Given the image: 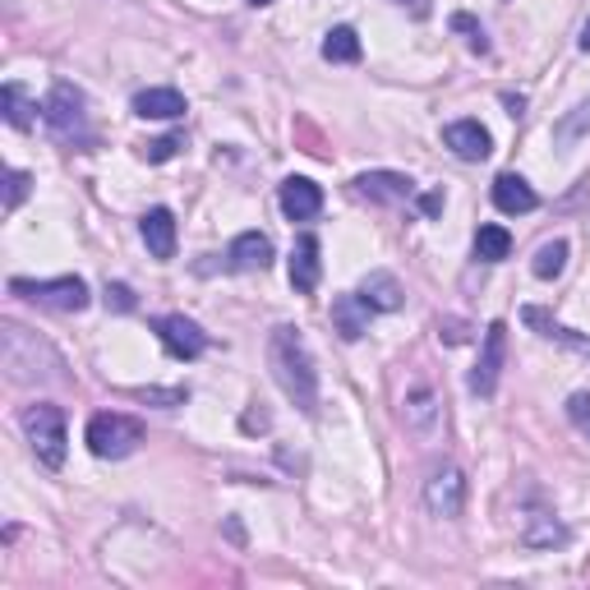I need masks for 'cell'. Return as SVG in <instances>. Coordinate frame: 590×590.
Wrapping results in <instances>:
<instances>
[{
	"mask_svg": "<svg viewBox=\"0 0 590 590\" xmlns=\"http://www.w3.org/2000/svg\"><path fill=\"white\" fill-rule=\"evenodd\" d=\"M28 185H33V181H28L24 171H5V212H14L19 204L28 199Z\"/></svg>",
	"mask_w": 590,
	"mask_h": 590,
	"instance_id": "f1b7e54d",
	"label": "cell"
},
{
	"mask_svg": "<svg viewBox=\"0 0 590 590\" xmlns=\"http://www.w3.org/2000/svg\"><path fill=\"white\" fill-rule=\"evenodd\" d=\"M567 420L577 425V434L590 439V392H573V397H567Z\"/></svg>",
	"mask_w": 590,
	"mask_h": 590,
	"instance_id": "83f0119b",
	"label": "cell"
},
{
	"mask_svg": "<svg viewBox=\"0 0 590 590\" xmlns=\"http://www.w3.org/2000/svg\"><path fill=\"white\" fill-rule=\"evenodd\" d=\"M369 314L373 309L360 300V291L356 295H337V300H332V328H337L346 342H360L369 332Z\"/></svg>",
	"mask_w": 590,
	"mask_h": 590,
	"instance_id": "ac0fdd59",
	"label": "cell"
},
{
	"mask_svg": "<svg viewBox=\"0 0 590 590\" xmlns=\"http://www.w3.org/2000/svg\"><path fill=\"white\" fill-rule=\"evenodd\" d=\"M268 369H272V379H278V388L286 392V402L300 410V416H309V420L319 416V369H314L309 346H305V337L291 323L272 328Z\"/></svg>",
	"mask_w": 590,
	"mask_h": 590,
	"instance_id": "6da1fadb",
	"label": "cell"
},
{
	"mask_svg": "<svg viewBox=\"0 0 590 590\" xmlns=\"http://www.w3.org/2000/svg\"><path fill=\"white\" fill-rule=\"evenodd\" d=\"M443 144L462 157V162H484L489 148H494V139H489V130L480 121H452L443 130Z\"/></svg>",
	"mask_w": 590,
	"mask_h": 590,
	"instance_id": "7c38bea8",
	"label": "cell"
},
{
	"mask_svg": "<svg viewBox=\"0 0 590 590\" xmlns=\"http://www.w3.org/2000/svg\"><path fill=\"white\" fill-rule=\"evenodd\" d=\"M586 130H590V102H581V107L558 125V144H577Z\"/></svg>",
	"mask_w": 590,
	"mask_h": 590,
	"instance_id": "4316f807",
	"label": "cell"
},
{
	"mask_svg": "<svg viewBox=\"0 0 590 590\" xmlns=\"http://www.w3.org/2000/svg\"><path fill=\"white\" fill-rule=\"evenodd\" d=\"M507 254H513V235H507L503 226H480V231H476V259L503 263Z\"/></svg>",
	"mask_w": 590,
	"mask_h": 590,
	"instance_id": "603a6c76",
	"label": "cell"
},
{
	"mask_svg": "<svg viewBox=\"0 0 590 590\" xmlns=\"http://www.w3.org/2000/svg\"><path fill=\"white\" fill-rule=\"evenodd\" d=\"M503 356H507V328H503V323H489V332H484V351H480V365L470 369V392H476V397H494V392H499Z\"/></svg>",
	"mask_w": 590,
	"mask_h": 590,
	"instance_id": "ba28073f",
	"label": "cell"
},
{
	"mask_svg": "<svg viewBox=\"0 0 590 590\" xmlns=\"http://www.w3.org/2000/svg\"><path fill=\"white\" fill-rule=\"evenodd\" d=\"M0 107H5V121H10L14 130H28V125H33V111H37V107H28V97H24V88H19V84L0 88Z\"/></svg>",
	"mask_w": 590,
	"mask_h": 590,
	"instance_id": "cb8c5ba5",
	"label": "cell"
},
{
	"mask_svg": "<svg viewBox=\"0 0 590 590\" xmlns=\"http://www.w3.org/2000/svg\"><path fill=\"white\" fill-rule=\"evenodd\" d=\"M10 291L28 305H42V309H61V314H78L88 309V286L84 278H51V282H28V278H14Z\"/></svg>",
	"mask_w": 590,
	"mask_h": 590,
	"instance_id": "5b68a950",
	"label": "cell"
},
{
	"mask_svg": "<svg viewBox=\"0 0 590 590\" xmlns=\"http://www.w3.org/2000/svg\"><path fill=\"white\" fill-rule=\"evenodd\" d=\"M356 189L373 204H410L416 199V181L402 171H365V175H356Z\"/></svg>",
	"mask_w": 590,
	"mask_h": 590,
	"instance_id": "30bf717a",
	"label": "cell"
},
{
	"mask_svg": "<svg viewBox=\"0 0 590 590\" xmlns=\"http://www.w3.org/2000/svg\"><path fill=\"white\" fill-rule=\"evenodd\" d=\"M24 434L37 452V462H42L47 470H61L65 466V410L61 406H51V402H37L24 410Z\"/></svg>",
	"mask_w": 590,
	"mask_h": 590,
	"instance_id": "7a4b0ae2",
	"label": "cell"
},
{
	"mask_svg": "<svg viewBox=\"0 0 590 590\" xmlns=\"http://www.w3.org/2000/svg\"><path fill=\"white\" fill-rule=\"evenodd\" d=\"M420 208L429 212V218H434V212L443 208V194H425V199H420Z\"/></svg>",
	"mask_w": 590,
	"mask_h": 590,
	"instance_id": "836d02e7",
	"label": "cell"
},
{
	"mask_svg": "<svg viewBox=\"0 0 590 590\" xmlns=\"http://www.w3.org/2000/svg\"><path fill=\"white\" fill-rule=\"evenodd\" d=\"M175 152H181V139H175V134H167V139H152V144L144 148L148 162H171Z\"/></svg>",
	"mask_w": 590,
	"mask_h": 590,
	"instance_id": "f546056e",
	"label": "cell"
},
{
	"mask_svg": "<svg viewBox=\"0 0 590 590\" xmlns=\"http://www.w3.org/2000/svg\"><path fill=\"white\" fill-rule=\"evenodd\" d=\"M42 121H47V130L61 144H88L93 139V134H88V102H84V93H78L74 84H65V78L47 93Z\"/></svg>",
	"mask_w": 590,
	"mask_h": 590,
	"instance_id": "277c9868",
	"label": "cell"
},
{
	"mask_svg": "<svg viewBox=\"0 0 590 590\" xmlns=\"http://www.w3.org/2000/svg\"><path fill=\"white\" fill-rule=\"evenodd\" d=\"M291 286L300 295L319 291V241H314V235H300L291 249Z\"/></svg>",
	"mask_w": 590,
	"mask_h": 590,
	"instance_id": "2e32d148",
	"label": "cell"
},
{
	"mask_svg": "<svg viewBox=\"0 0 590 590\" xmlns=\"http://www.w3.org/2000/svg\"><path fill=\"white\" fill-rule=\"evenodd\" d=\"M88 452L93 457H102V462H121L130 457L134 447L144 443V425L125 416V410H102V416H93L88 420Z\"/></svg>",
	"mask_w": 590,
	"mask_h": 590,
	"instance_id": "3957f363",
	"label": "cell"
},
{
	"mask_svg": "<svg viewBox=\"0 0 590 590\" xmlns=\"http://www.w3.org/2000/svg\"><path fill=\"white\" fill-rule=\"evenodd\" d=\"M134 115H144V121H175V115H185V97L175 88H144L134 97Z\"/></svg>",
	"mask_w": 590,
	"mask_h": 590,
	"instance_id": "ffe728a7",
	"label": "cell"
},
{
	"mask_svg": "<svg viewBox=\"0 0 590 590\" xmlns=\"http://www.w3.org/2000/svg\"><path fill=\"white\" fill-rule=\"evenodd\" d=\"M226 263L235 272H263L272 263V241L259 231H245V235H235L231 249H226Z\"/></svg>",
	"mask_w": 590,
	"mask_h": 590,
	"instance_id": "5bb4252c",
	"label": "cell"
},
{
	"mask_svg": "<svg viewBox=\"0 0 590 590\" xmlns=\"http://www.w3.org/2000/svg\"><path fill=\"white\" fill-rule=\"evenodd\" d=\"M563 268H567V245H563V241H549V245H540L536 263H530V272H536L540 282H554Z\"/></svg>",
	"mask_w": 590,
	"mask_h": 590,
	"instance_id": "d4e9b609",
	"label": "cell"
},
{
	"mask_svg": "<svg viewBox=\"0 0 590 590\" xmlns=\"http://www.w3.org/2000/svg\"><path fill=\"white\" fill-rule=\"evenodd\" d=\"M397 5H402V10H410L416 19H429V10H434V5H429V0H397Z\"/></svg>",
	"mask_w": 590,
	"mask_h": 590,
	"instance_id": "d6a6232c",
	"label": "cell"
},
{
	"mask_svg": "<svg viewBox=\"0 0 590 590\" xmlns=\"http://www.w3.org/2000/svg\"><path fill=\"white\" fill-rule=\"evenodd\" d=\"M425 507L439 521H457L462 517V507H466V476H462V466L443 462V466L429 470V480H425Z\"/></svg>",
	"mask_w": 590,
	"mask_h": 590,
	"instance_id": "8992f818",
	"label": "cell"
},
{
	"mask_svg": "<svg viewBox=\"0 0 590 590\" xmlns=\"http://www.w3.org/2000/svg\"><path fill=\"white\" fill-rule=\"evenodd\" d=\"M323 61H332V65H356L360 61V37H356V28H332L328 37H323Z\"/></svg>",
	"mask_w": 590,
	"mask_h": 590,
	"instance_id": "44dd1931",
	"label": "cell"
},
{
	"mask_svg": "<svg viewBox=\"0 0 590 590\" xmlns=\"http://www.w3.org/2000/svg\"><path fill=\"white\" fill-rule=\"evenodd\" d=\"M107 305H111L115 314H130V309H134V291L121 286V282H107Z\"/></svg>",
	"mask_w": 590,
	"mask_h": 590,
	"instance_id": "4dcf8cb0",
	"label": "cell"
},
{
	"mask_svg": "<svg viewBox=\"0 0 590 590\" xmlns=\"http://www.w3.org/2000/svg\"><path fill=\"white\" fill-rule=\"evenodd\" d=\"M139 231H144V245L152 259H175V218L167 208H148Z\"/></svg>",
	"mask_w": 590,
	"mask_h": 590,
	"instance_id": "e0dca14e",
	"label": "cell"
},
{
	"mask_svg": "<svg viewBox=\"0 0 590 590\" xmlns=\"http://www.w3.org/2000/svg\"><path fill=\"white\" fill-rule=\"evenodd\" d=\"M521 540H526L530 549H549V544H563L567 530H563V521H558L554 513H536V517H530V526L521 530Z\"/></svg>",
	"mask_w": 590,
	"mask_h": 590,
	"instance_id": "7402d4cb",
	"label": "cell"
},
{
	"mask_svg": "<svg viewBox=\"0 0 590 590\" xmlns=\"http://www.w3.org/2000/svg\"><path fill=\"white\" fill-rule=\"evenodd\" d=\"M152 328H157V337H162V346L175 360H194V356H204L208 351V332L194 319H185V314H162Z\"/></svg>",
	"mask_w": 590,
	"mask_h": 590,
	"instance_id": "52a82bcc",
	"label": "cell"
},
{
	"mask_svg": "<svg viewBox=\"0 0 590 590\" xmlns=\"http://www.w3.org/2000/svg\"><path fill=\"white\" fill-rule=\"evenodd\" d=\"M249 5H272V0H249Z\"/></svg>",
	"mask_w": 590,
	"mask_h": 590,
	"instance_id": "d590c367",
	"label": "cell"
},
{
	"mask_svg": "<svg viewBox=\"0 0 590 590\" xmlns=\"http://www.w3.org/2000/svg\"><path fill=\"white\" fill-rule=\"evenodd\" d=\"M139 397H144V402H162V406H181V402H185V388H171V392H157V388H152V392H139Z\"/></svg>",
	"mask_w": 590,
	"mask_h": 590,
	"instance_id": "1f68e13d",
	"label": "cell"
},
{
	"mask_svg": "<svg viewBox=\"0 0 590 590\" xmlns=\"http://www.w3.org/2000/svg\"><path fill=\"white\" fill-rule=\"evenodd\" d=\"M494 204H499V212H513V218H521V212H536V208H540L536 189H530L521 175H513V171H503L499 181H494Z\"/></svg>",
	"mask_w": 590,
	"mask_h": 590,
	"instance_id": "d6986e66",
	"label": "cell"
},
{
	"mask_svg": "<svg viewBox=\"0 0 590 590\" xmlns=\"http://www.w3.org/2000/svg\"><path fill=\"white\" fill-rule=\"evenodd\" d=\"M581 51H590V19H586V28H581Z\"/></svg>",
	"mask_w": 590,
	"mask_h": 590,
	"instance_id": "e575fe53",
	"label": "cell"
},
{
	"mask_svg": "<svg viewBox=\"0 0 590 590\" xmlns=\"http://www.w3.org/2000/svg\"><path fill=\"white\" fill-rule=\"evenodd\" d=\"M282 212L291 222H314L319 218V208H323V189L314 185V181H305V175H291V181H282Z\"/></svg>",
	"mask_w": 590,
	"mask_h": 590,
	"instance_id": "8fae6325",
	"label": "cell"
},
{
	"mask_svg": "<svg viewBox=\"0 0 590 590\" xmlns=\"http://www.w3.org/2000/svg\"><path fill=\"white\" fill-rule=\"evenodd\" d=\"M452 28H457V33L466 37V47L476 51V56H489V37H484V28H480L470 14H452Z\"/></svg>",
	"mask_w": 590,
	"mask_h": 590,
	"instance_id": "484cf974",
	"label": "cell"
},
{
	"mask_svg": "<svg viewBox=\"0 0 590 590\" xmlns=\"http://www.w3.org/2000/svg\"><path fill=\"white\" fill-rule=\"evenodd\" d=\"M521 319H526L530 328H536L544 342H558V346H567V351H573V356L590 360V337H586V332H573V328L554 323V319H549V314H544L540 305H526V309H521Z\"/></svg>",
	"mask_w": 590,
	"mask_h": 590,
	"instance_id": "4fadbf2b",
	"label": "cell"
},
{
	"mask_svg": "<svg viewBox=\"0 0 590 590\" xmlns=\"http://www.w3.org/2000/svg\"><path fill=\"white\" fill-rule=\"evenodd\" d=\"M402 420L406 429L416 439H439V429H443V402H439V392L434 388H416V392H406V402H402Z\"/></svg>",
	"mask_w": 590,
	"mask_h": 590,
	"instance_id": "9c48e42d",
	"label": "cell"
},
{
	"mask_svg": "<svg viewBox=\"0 0 590 590\" xmlns=\"http://www.w3.org/2000/svg\"><path fill=\"white\" fill-rule=\"evenodd\" d=\"M360 300L373 314H397L402 309V282L392 278V272L373 268V272H365V282H360Z\"/></svg>",
	"mask_w": 590,
	"mask_h": 590,
	"instance_id": "9a60e30c",
	"label": "cell"
}]
</instances>
